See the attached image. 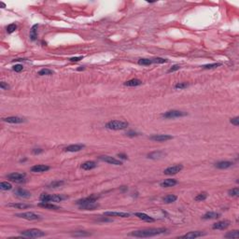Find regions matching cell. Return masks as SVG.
Segmentation results:
<instances>
[{
  "instance_id": "obj_1",
  "label": "cell",
  "mask_w": 239,
  "mask_h": 239,
  "mask_svg": "<svg viewBox=\"0 0 239 239\" xmlns=\"http://www.w3.org/2000/svg\"><path fill=\"white\" fill-rule=\"evenodd\" d=\"M166 232L165 228H150V229H144V230H138V231H134L132 232L130 235L134 236V237H151L162 235L163 232Z\"/></svg>"
},
{
  "instance_id": "obj_2",
  "label": "cell",
  "mask_w": 239,
  "mask_h": 239,
  "mask_svg": "<svg viewBox=\"0 0 239 239\" xmlns=\"http://www.w3.org/2000/svg\"><path fill=\"white\" fill-rule=\"evenodd\" d=\"M128 125H129V123L124 121H110L106 124V127L109 130L118 131L125 129V128L128 127Z\"/></svg>"
},
{
  "instance_id": "obj_3",
  "label": "cell",
  "mask_w": 239,
  "mask_h": 239,
  "mask_svg": "<svg viewBox=\"0 0 239 239\" xmlns=\"http://www.w3.org/2000/svg\"><path fill=\"white\" fill-rule=\"evenodd\" d=\"M41 202H55V203H59V202L66 199V196L61 195V194H48V193H42L39 197Z\"/></svg>"
},
{
  "instance_id": "obj_4",
  "label": "cell",
  "mask_w": 239,
  "mask_h": 239,
  "mask_svg": "<svg viewBox=\"0 0 239 239\" xmlns=\"http://www.w3.org/2000/svg\"><path fill=\"white\" fill-rule=\"evenodd\" d=\"M21 235L23 237H28V238H39L45 236V232H42L41 230L39 229H29L21 232Z\"/></svg>"
},
{
  "instance_id": "obj_5",
  "label": "cell",
  "mask_w": 239,
  "mask_h": 239,
  "mask_svg": "<svg viewBox=\"0 0 239 239\" xmlns=\"http://www.w3.org/2000/svg\"><path fill=\"white\" fill-rule=\"evenodd\" d=\"M187 113L184 111H180V110H169L162 114V117L164 119H176V118H180L186 116Z\"/></svg>"
},
{
  "instance_id": "obj_6",
  "label": "cell",
  "mask_w": 239,
  "mask_h": 239,
  "mask_svg": "<svg viewBox=\"0 0 239 239\" xmlns=\"http://www.w3.org/2000/svg\"><path fill=\"white\" fill-rule=\"evenodd\" d=\"M18 218L24 219L27 220H39L41 219V217L38 214H36L34 212H23V213H18L15 215Z\"/></svg>"
},
{
  "instance_id": "obj_7",
  "label": "cell",
  "mask_w": 239,
  "mask_h": 239,
  "mask_svg": "<svg viewBox=\"0 0 239 239\" xmlns=\"http://www.w3.org/2000/svg\"><path fill=\"white\" fill-rule=\"evenodd\" d=\"M25 177H26V175L24 173L14 172V173H11V174L8 175V179H9L10 181L16 182V183H22V182H24V180H25Z\"/></svg>"
},
{
  "instance_id": "obj_8",
  "label": "cell",
  "mask_w": 239,
  "mask_h": 239,
  "mask_svg": "<svg viewBox=\"0 0 239 239\" xmlns=\"http://www.w3.org/2000/svg\"><path fill=\"white\" fill-rule=\"evenodd\" d=\"M183 169V165L182 164H176V165H172V166H169L166 169H164L163 173L165 175L168 176H172V175H176L179 172Z\"/></svg>"
},
{
  "instance_id": "obj_9",
  "label": "cell",
  "mask_w": 239,
  "mask_h": 239,
  "mask_svg": "<svg viewBox=\"0 0 239 239\" xmlns=\"http://www.w3.org/2000/svg\"><path fill=\"white\" fill-rule=\"evenodd\" d=\"M98 199V196H95V195H91L89 197H86V198H83V199H81L77 201V205L78 206H83V205H87V204H92V203H96V201Z\"/></svg>"
},
{
  "instance_id": "obj_10",
  "label": "cell",
  "mask_w": 239,
  "mask_h": 239,
  "mask_svg": "<svg viewBox=\"0 0 239 239\" xmlns=\"http://www.w3.org/2000/svg\"><path fill=\"white\" fill-rule=\"evenodd\" d=\"M99 159L101 161L105 162V163H110V164H114V165H121L122 164L121 161L117 160V159H115L114 157H111V156H108V155L100 156Z\"/></svg>"
},
{
  "instance_id": "obj_11",
  "label": "cell",
  "mask_w": 239,
  "mask_h": 239,
  "mask_svg": "<svg viewBox=\"0 0 239 239\" xmlns=\"http://www.w3.org/2000/svg\"><path fill=\"white\" fill-rule=\"evenodd\" d=\"M150 138L153 140V141L163 142V141H167V140L172 139L173 137L169 136V134H154V136H151Z\"/></svg>"
},
{
  "instance_id": "obj_12",
  "label": "cell",
  "mask_w": 239,
  "mask_h": 239,
  "mask_svg": "<svg viewBox=\"0 0 239 239\" xmlns=\"http://www.w3.org/2000/svg\"><path fill=\"white\" fill-rule=\"evenodd\" d=\"M230 222L229 220H222V222H218L216 223H214L212 228L214 230H224L226 228H228L230 226Z\"/></svg>"
},
{
  "instance_id": "obj_13",
  "label": "cell",
  "mask_w": 239,
  "mask_h": 239,
  "mask_svg": "<svg viewBox=\"0 0 239 239\" xmlns=\"http://www.w3.org/2000/svg\"><path fill=\"white\" fill-rule=\"evenodd\" d=\"M84 147L85 146L81 144H73V145H69L65 147L64 150L65 151H67V152H78V151H81Z\"/></svg>"
},
{
  "instance_id": "obj_14",
  "label": "cell",
  "mask_w": 239,
  "mask_h": 239,
  "mask_svg": "<svg viewBox=\"0 0 239 239\" xmlns=\"http://www.w3.org/2000/svg\"><path fill=\"white\" fill-rule=\"evenodd\" d=\"M14 194L20 198H30L31 197V193L26 191V190H24V189H22V188L17 189L14 192Z\"/></svg>"
},
{
  "instance_id": "obj_15",
  "label": "cell",
  "mask_w": 239,
  "mask_h": 239,
  "mask_svg": "<svg viewBox=\"0 0 239 239\" xmlns=\"http://www.w3.org/2000/svg\"><path fill=\"white\" fill-rule=\"evenodd\" d=\"M3 121L5 122H8V123H23V122L25 121V120L23 119V118H20V117H17V116H12V117H8V118H4Z\"/></svg>"
},
{
  "instance_id": "obj_16",
  "label": "cell",
  "mask_w": 239,
  "mask_h": 239,
  "mask_svg": "<svg viewBox=\"0 0 239 239\" xmlns=\"http://www.w3.org/2000/svg\"><path fill=\"white\" fill-rule=\"evenodd\" d=\"M48 170H50V166H48V165H45V164H36L31 167V171L34 173L46 172Z\"/></svg>"
},
{
  "instance_id": "obj_17",
  "label": "cell",
  "mask_w": 239,
  "mask_h": 239,
  "mask_svg": "<svg viewBox=\"0 0 239 239\" xmlns=\"http://www.w3.org/2000/svg\"><path fill=\"white\" fill-rule=\"evenodd\" d=\"M203 235H205L204 232H199V231H195V232H188V234L180 236V238L194 239V238H197V237H201V236H203Z\"/></svg>"
},
{
  "instance_id": "obj_18",
  "label": "cell",
  "mask_w": 239,
  "mask_h": 239,
  "mask_svg": "<svg viewBox=\"0 0 239 239\" xmlns=\"http://www.w3.org/2000/svg\"><path fill=\"white\" fill-rule=\"evenodd\" d=\"M177 184V181L174 179H164L163 181L161 182V187L163 188H169V187H173Z\"/></svg>"
},
{
  "instance_id": "obj_19",
  "label": "cell",
  "mask_w": 239,
  "mask_h": 239,
  "mask_svg": "<svg viewBox=\"0 0 239 239\" xmlns=\"http://www.w3.org/2000/svg\"><path fill=\"white\" fill-rule=\"evenodd\" d=\"M105 216H109V217H121V218H128L130 216L129 213L126 212H105L104 214Z\"/></svg>"
},
{
  "instance_id": "obj_20",
  "label": "cell",
  "mask_w": 239,
  "mask_h": 239,
  "mask_svg": "<svg viewBox=\"0 0 239 239\" xmlns=\"http://www.w3.org/2000/svg\"><path fill=\"white\" fill-rule=\"evenodd\" d=\"M39 206H41V207H44L46 209H51V210H57V209H60V207L56 205H53V204H51L50 202H41V203L39 204Z\"/></svg>"
},
{
  "instance_id": "obj_21",
  "label": "cell",
  "mask_w": 239,
  "mask_h": 239,
  "mask_svg": "<svg viewBox=\"0 0 239 239\" xmlns=\"http://www.w3.org/2000/svg\"><path fill=\"white\" fill-rule=\"evenodd\" d=\"M232 164L234 163L230 161H222V162H219V163H215V167H217L219 169H227V168H230Z\"/></svg>"
},
{
  "instance_id": "obj_22",
  "label": "cell",
  "mask_w": 239,
  "mask_h": 239,
  "mask_svg": "<svg viewBox=\"0 0 239 239\" xmlns=\"http://www.w3.org/2000/svg\"><path fill=\"white\" fill-rule=\"evenodd\" d=\"M137 218H139L140 219H142V220H145V222H154V219L150 217L149 215H147V214L145 213H141V212H137L136 214H134Z\"/></svg>"
},
{
  "instance_id": "obj_23",
  "label": "cell",
  "mask_w": 239,
  "mask_h": 239,
  "mask_svg": "<svg viewBox=\"0 0 239 239\" xmlns=\"http://www.w3.org/2000/svg\"><path fill=\"white\" fill-rule=\"evenodd\" d=\"M141 84H142V81L138 78H133V79H130V81L124 82V85L125 86H128V87H137Z\"/></svg>"
},
{
  "instance_id": "obj_24",
  "label": "cell",
  "mask_w": 239,
  "mask_h": 239,
  "mask_svg": "<svg viewBox=\"0 0 239 239\" xmlns=\"http://www.w3.org/2000/svg\"><path fill=\"white\" fill-rule=\"evenodd\" d=\"M97 166V164L94 161H88V162H85L81 164V168L84 169V170H92V169H94Z\"/></svg>"
},
{
  "instance_id": "obj_25",
  "label": "cell",
  "mask_w": 239,
  "mask_h": 239,
  "mask_svg": "<svg viewBox=\"0 0 239 239\" xmlns=\"http://www.w3.org/2000/svg\"><path fill=\"white\" fill-rule=\"evenodd\" d=\"M165 156V153L163 151H153V152H150L148 154V158L149 159H160V158H163Z\"/></svg>"
},
{
  "instance_id": "obj_26",
  "label": "cell",
  "mask_w": 239,
  "mask_h": 239,
  "mask_svg": "<svg viewBox=\"0 0 239 239\" xmlns=\"http://www.w3.org/2000/svg\"><path fill=\"white\" fill-rule=\"evenodd\" d=\"M9 207H13V208H17V209H26V208L31 207L30 205L27 204H23V203H10L8 205Z\"/></svg>"
},
{
  "instance_id": "obj_27",
  "label": "cell",
  "mask_w": 239,
  "mask_h": 239,
  "mask_svg": "<svg viewBox=\"0 0 239 239\" xmlns=\"http://www.w3.org/2000/svg\"><path fill=\"white\" fill-rule=\"evenodd\" d=\"M177 199V195H174V194H168L166 196H164L163 198V202L165 204H171V203H174L176 202Z\"/></svg>"
},
{
  "instance_id": "obj_28",
  "label": "cell",
  "mask_w": 239,
  "mask_h": 239,
  "mask_svg": "<svg viewBox=\"0 0 239 239\" xmlns=\"http://www.w3.org/2000/svg\"><path fill=\"white\" fill-rule=\"evenodd\" d=\"M99 206L97 203H92V204H87V205H83V206H79V208L82 210H94Z\"/></svg>"
},
{
  "instance_id": "obj_29",
  "label": "cell",
  "mask_w": 239,
  "mask_h": 239,
  "mask_svg": "<svg viewBox=\"0 0 239 239\" xmlns=\"http://www.w3.org/2000/svg\"><path fill=\"white\" fill-rule=\"evenodd\" d=\"M38 27L39 24H35V25L32 26L31 30H30V39L31 40H36V38H38Z\"/></svg>"
},
{
  "instance_id": "obj_30",
  "label": "cell",
  "mask_w": 239,
  "mask_h": 239,
  "mask_svg": "<svg viewBox=\"0 0 239 239\" xmlns=\"http://www.w3.org/2000/svg\"><path fill=\"white\" fill-rule=\"evenodd\" d=\"M220 215L217 212H206L205 215L203 216V219H218Z\"/></svg>"
},
{
  "instance_id": "obj_31",
  "label": "cell",
  "mask_w": 239,
  "mask_h": 239,
  "mask_svg": "<svg viewBox=\"0 0 239 239\" xmlns=\"http://www.w3.org/2000/svg\"><path fill=\"white\" fill-rule=\"evenodd\" d=\"M0 189H1L2 191H9V190L12 189V185L9 182L3 181V182L0 183Z\"/></svg>"
},
{
  "instance_id": "obj_32",
  "label": "cell",
  "mask_w": 239,
  "mask_h": 239,
  "mask_svg": "<svg viewBox=\"0 0 239 239\" xmlns=\"http://www.w3.org/2000/svg\"><path fill=\"white\" fill-rule=\"evenodd\" d=\"M225 238H238L239 237V232L237 230H235V231H232V232H229L228 234H226L224 235Z\"/></svg>"
},
{
  "instance_id": "obj_33",
  "label": "cell",
  "mask_w": 239,
  "mask_h": 239,
  "mask_svg": "<svg viewBox=\"0 0 239 239\" xmlns=\"http://www.w3.org/2000/svg\"><path fill=\"white\" fill-rule=\"evenodd\" d=\"M138 64L141 65H150L151 64H153L152 59H148V58H142L138 60Z\"/></svg>"
},
{
  "instance_id": "obj_34",
  "label": "cell",
  "mask_w": 239,
  "mask_h": 239,
  "mask_svg": "<svg viewBox=\"0 0 239 239\" xmlns=\"http://www.w3.org/2000/svg\"><path fill=\"white\" fill-rule=\"evenodd\" d=\"M38 74L39 76H48V75H52L53 74V71L51 70V69H48V68H42L41 70L39 71Z\"/></svg>"
},
{
  "instance_id": "obj_35",
  "label": "cell",
  "mask_w": 239,
  "mask_h": 239,
  "mask_svg": "<svg viewBox=\"0 0 239 239\" xmlns=\"http://www.w3.org/2000/svg\"><path fill=\"white\" fill-rule=\"evenodd\" d=\"M222 65L220 63H213V64H208V65H205L202 67H203L204 69H213V68H216V67H219Z\"/></svg>"
},
{
  "instance_id": "obj_36",
  "label": "cell",
  "mask_w": 239,
  "mask_h": 239,
  "mask_svg": "<svg viewBox=\"0 0 239 239\" xmlns=\"http://www.w3.org/2000/svg\"><path fill=\"white\" fill-rule=\"evenodd\" d=\"M65 184V181L63 180H58V181H53L52 182L50 185H49L48 187L49 188H58V187H61L62 185Z\"/></svg>"
},
{
  "instance_id": "obj_37",
  "label": "cell",
  "mask_w": 239,
  "mask_h": 239,
  "mask_svg": "<svg viewBox=\"0 0 239 239\" xmlns=\"http://www.w3.org/2000/svg\"><path fill=\"white\" fill-rule=\"evenodd\" d=\"M206 198H207V193H199L197 196H196V197H195L194 199H195V201L200 202V201H204V200H206Z\"/></svg>"
},
{
  "instance_id": "obj_38",
  "label": "cell",
  "mask_w": 239,
  "mask_h": 239,
  "mask_svg": "<svg viewBox=\"0 0 239 239\" xmlns=\"http://www.w3.org/2000/svg\"><path fill=\"white\" fill-rule=\"evenodd\" d=\"M188 86H189V83H187V82H179L175 85V88L177 90H183V89L187 88Z\"/></svg>"
},
{
  "instance_id": "obj_39",
  "label": "cell",
  "mask_w": 239,
  "mask_h": 239,
  "mask_svg": "<svg viewBox=\"0 0 239 239\" xmlns=\"http://www.w3.org/2000/svg\"><path fill=\"white\" fill-rule=\"evenodd\" d=\"M228 193H229L230 196H232V197H237V196L239 195V189L238 188L232 189L228 192Z\"/></svg>"
},
{
  "instance_id": "obj_40",
  "label": "cell",
  "mask_w": 239,
  "mask_h": 239,
  "mask_svg": "<svg viewBox=\"0 0 239 239\" xmlns=\"http://www.w3.org/2000/svg\"><path fill=\"white\" fill-rule=\"evenodd\" d=\"M16 29H17V25H16V24L15 23H10V24H9L8 27H7V32L9 34H11V33H13Z\"/></svg>"
},
{
  "instance_id": "obj_41",
  "label": "cell",
  "mask_w": 239,
  "mask_h": 239,
  "mask_svg": "<svg viewBox=\"0 0 239 239\" xmlns=\"http://www.w3.org/2000/svg\"><path fill=\"white\" fill-rule=\"evenodd\" d=\"M152 62L155 63V64H163V63H166L167 60L166 59H163V58L157 57V58H153L152 59Z\"/></svg>"
},
{
  "instance_id": "obj_42",
  "label": "cell",
  "mask_w": 239,
  "mask_h": 239,
  "mask_svg": "<svg viewBox=\"0 0 239 239\" xmlns=\"http://www.w3.org/2000/svg\"><path fill=\"white\" fill-rule=\"evenodd\" d=\"M0 88H1L2 90H9L10 87L8 83H6L5 81H1L0 82Z\"/></svg>"
},
{
  "instance_id": "obj_43",
  "label": "cell",
  "mask_w": 239,
  "mask_h": 239,
  "mask_svg": "<svg viewBox=\"0 0 239 239\" xmlns=\"http://www.w3.org/2000/svg\"><path fill=\"white\" fill-rule=\"evenodd\" d=\"M231 123L232 124H234L235 126H238L239 125V117H235V118H232L231 119Z\"/></svg>"
},
{
  "instance_id": "obj_44",
  "label": "cell",
  "mask_w": 239,
  "mask_h": 239,
  "mask_svg": "<svg viewBox=\"0 0 239 239\" xmlns=\"http://www.w3.org/2000/svg\"><path fill=\"white\" fill-rule=\"evenodd\" d=\"M23 69V66L22 65H15L13 66V70H14L15 72H21Z\"/></svg>"
},
{
  "instance_id": "obj_45",
  "label": "cell",
  "mask_w": 239,
  "mask_h": 239,
  "mask_svg": "<svg viewBox=\"0 0 239 239\" xmlns=\"http://www.w3.org/2000/svg\"><path fill=\"white\" fill-rule=\"evenodd\" d=\"M180 68V66L179 65H173L172 67H171V68L167 71L168 73H171V72H174V71H177V70H179Z\"/></svg>"
},
{
  "instance_id": "obj_46",
  "label": "cell",
  "mask_w": 239,
  "mask_h": 239,
  "mask_svg": "<svg viewBox=\"0 0 239 239\" xmlns=\"http://www.w3.org/2000/svg\"><path fill=\"white\" fill-rule=\"evenodd\" d=\"M125 134H126V136H128V137H132L138 136V134L137 132H134V131H129V132H127Z\"/></svg>"
},
{
  "instance_id": "obj_47",
  "label": "cell",
  "mask_w": 239,
  "mask_h": 239,
  "mask_svg": "<svg viewBox=\"0 0 239 239\" xmlns=\"http://www.w3.org/2000/svg\"><path fill=\"white\" fill-rule=\"evenodd\" d=\"M88 235H89V234H87V232H76V234L73 235V236H88Z\"/></svg>"
},
{
  "instance_id": "obj_48",
  "label": "cell",
  "mask_w": 239,
  "mask_h": 239,
  "mask_svg": "<svg viewBox=\"0 0 239 239\" xmlns=\"http://www.w3.org/2000/svg\"><path fill=\"white\" fill-rule=\"evenodd\" d=\"M82 59H83V56H78V57H72L69 60L71 61V62H78V61H81Z\"/></svg>"
},
{
  "instance_id": "obj_49",
  "label": "cell",
  "mask_w": 239,
  "mask_h": 239,
  "mask_svg": "<svg viewBox=\"0 0 239 239\" xmlns=\"http://www.w3.org/2000/svg\"><path fill=\"white\" fill-rule=\"evenodd\" d=\"M32 152H33V154H39V153L43 152V150H41V149H34L32 150Z\"/></svg>"
},
{
  "instance_id": "obj_50",
  "label": "cell",
  "mask_w": 239,
  "mask_h": 239,
  "mask_svg": "<svg viewBox=\"0 0 239 239\" xmlns=\"http://www.w3.org/2000/svg\"><path fill=\"white\" fill-rule=\"evenodd\" d=\"M118 157L120 159H122V160H127V158H128V156L126 154H123V153H119Z\"/></svg>"
},
{
  "instance_id": "obj_51",
  "label": "cell",
  "mask_w": 239,
  "mask_h": 239,
  "mask_svg": "<svg viewBox=\"0 0 239 239\" xmlns=\"http://www.w3.org/2000/svg\"><path fill=\"white\" fill-rule=\"evenodd\" d=\"M78 71H81V70H84V67L81 66V67H79V68H78Z\"/></svg>"
},
{
  "instance_id": "obj_52",
  "label": "cell",
  "mask_w": 239,
  "mask_h": 239,
  "mask_svg": "<svg viewBox=\"0 0 239 239\" xmlns=\"http://www.w3.org/2000/svg\"><path fill=\"white\" fill-rule=\"evenodd\" d=\"M0 4H1V6H2V8H5V7H6V5H5V4H4L3 2H1V3H0Z\"/></svg>"
}]
</instances>
